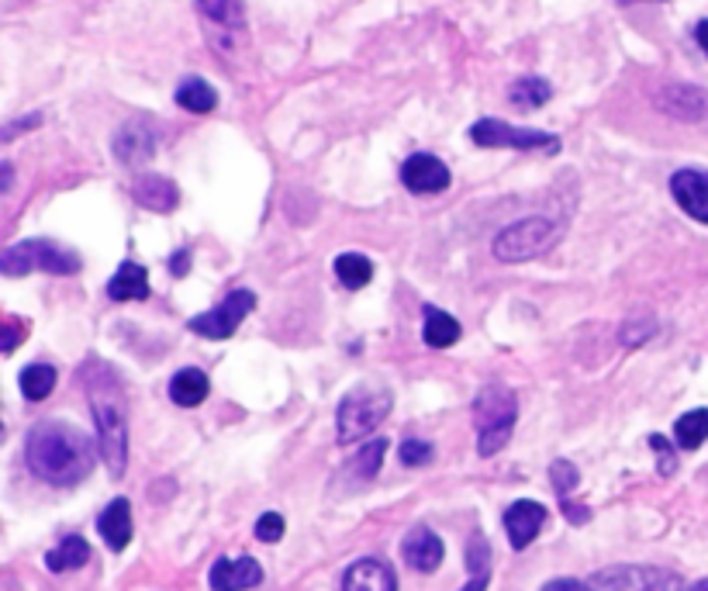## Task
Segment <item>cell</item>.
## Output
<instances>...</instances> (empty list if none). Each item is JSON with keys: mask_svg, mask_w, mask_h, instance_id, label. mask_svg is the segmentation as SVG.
I'll list each match as a JSON object with an SVG mask.
<instances>
[{"mask_svg": "<svg viewBox=\"0 0 708 591\" xmlns=\"http://www.w3.org/2000/svg\"><path fill=\"white\" fill-rule=\"evenodd\" d=\"M660 107L681 121H695V118H701L708 101L698 86H668V91L660 94Z\"/></svg>", "mask_w": 708, "mask_h": 591, "instance_id": "7402d4cb", "label": "cell"}, {"mask_svg": "<svg viewBox=\"0 0 708 591\" xmlns=\"http://www.w3.org/2000/svg\"><path fill=\"white\" fill-rule=\"evenodd\" d=\"M211 591H249L263 581V567L253 557H221L211 564Z\"/></svg>", "mask_w": 708, "mask_h": 591, "instance_id": "7c38bea8", "label": "cell"}, {"mask_svg": "<svg viewBox=\"0 0 708 591\" xmlns=\"http://www.w3.org/2000/svg\"><path fill=\"white\" fill-rule=\"evenodd\" d=\"M471 139L480 149H522V152H533V149H546V152H557L560 139L549 136V131L539 128H519V125H508L498 118H480L471 125Z\"/></svg>", "mask_w": 708, "mask_h": 591, "instance_id": "9c48e42d", "label": "cell"}, {"mask_svg": "<svg viewBox=\"0 0 708 591\" xmlns=\"http://www.w3.org/2000/svg\"><path fill=\"white\" fill-rule=\"evenodd\" d=\"M80 384L91 398V412L97 422V443L111 477H125L128 467V398L121 378L101 360L80 367Z\"/></svg>", "mask_w": 708, "mask_h": 591, "instance_id": "7a4b0ae2", "label": "cell"}, {"mask_svg": "<svg viewBox=\"0 0 708 591\" xmlns=\"http://www.w3.org/2000/svg\"><path fill=\"white\" fill-rule=\"evenodd\" d=\"M187 267H190V253H187V250H176V253H173V259H170L173 277H184V274H187Z\"/></svg>", "mask_w": 708, "mask_h": 591, "instance_id": "74e56055", "label": "cell"}, {"mask_svg": "<svg viewBox=\"0 0 708 591\" xmlns=\"http://www.w3.org/2000/svg\"><path fill=\"white\" fill-rule=\"evenodd\" d=\"M208 391H211V381H208L205 370H197V367L176 370L173 381H170V398H173V405H181V408L201 405L208 398Z\"/></svg>", "mask_w": 708, "mask_h": 591, "instance_id": "44dd1931", "label": "cell"}, {"mask_svg": "<svg viewBox=\"0 0 708 591\" xmlns=\"http://www.w3.org/2000/svg\"><path fill=\"white\" fill-rule=\"evenodd\" d=\"M397 456H402L405 467H426V464H432L436 450H432V443H426V440H405L402 450H397Z\"/></svg>", "mask_w": 708, "mask_h": 591, "instance_id": "1f68e13d", "label": "cell"}, {"mask_svg": "<svg viewBox=\"0 0 708 591\" xmlns=\"http://www.w3.org/2000/svg\"><path fill=\"white\" fill-rule=\"evenodd\" d=\"M688 591H708V578H701V581H695V584H692Z\"/></svg>", "mask_w": 708, "mask_h": 591, "instance_id": "b9f144b4", "label": "cell"}, {"mask_svg": "<svg viewBox=\"0 0 708 591\" xmlns=\"http://www.w3.org/2000/svg\"><path fill=\"white\" fill-rule=\"evenodd\" d=\"M97 533H101V540H104L115 554L125 551V546L131 543V501H128V498H115V501H111V506L101 512Z\"/></svg>", "mask_w": 708, "mask_h": 591, "instance_id": "ac0fdd59", "label": "cell"}, {"mask_svg": "<svg viewBox=\"0 0 708 591\" xmlns=\"http://www.w3.org/2000/svg\"><path fill=\"white\" fill-rule=\"evenodd\" d=\"M549 480H553V491L560 498H567L573 488L581 485V471L570 464V460H553L549 464Z\"/></svg>", "mask_w": 708, "mask_h": 591, "instance_id": "4dcf8cb0", "label": "cell"}, {"mask_svg": "<svg viewBox=\"0 0 708 591\" xmlns=\"http://www.w3.org/2000/svg\"><path fill=\"white\" fill-rule=\"evenodd\" d=\"M28 333V325L25 322H18V318H4V354H14V346L21 343V336Z\"/></svg>", "mask_w": 708, "mask_h": 591, "instance_id": "e575fe53", "label": "cell"}, {"mask_svg": "<svg viewBox=\"0 0 708 591\" xmlns=\"http://www.w3.org/2000/svg\"><path fill=\"white\" fill-rule=\"evenodd\" d=\"M343 591H397V575L387 560L363 557L343 575Z\"/></svg>", "mask_w": 708, "mask_h": 591, "instance_id": "2e32d148", "label": "cell"}, {"mask_svg": "<svg viewBox=\"0 0 708 591\" xmlns=\"http://www.w3.org/2000/svg\"><path fill=\"white\" fill-rule=\"evenodd\" d=\"M488 581H491V575H471V581L460 591H488Z\"/></svg>", "mask_w": 708, "mask_h": 591, "instance_id": "ab89813d", "label": "cell"}, {"mask_svg": "<svg viewBox=\"0 0 708 591\" xmlns=\"http://www.w3.org/2000/svg\"><path fill=\"white\" fill-rule=\"evenodd\" d=\"M588 591H688L681 575L663 571V567H629L615 564L605 571H594Z\"/></svg>", "mask_w": 708, "mask_h": 591, "instance_id": "52a82bcc", "label": "cell"}, {"mask_svg": "<svg viewBox=\"0 0 708 591\" xmlns=\"http://www.w3.org/2000/svg\"><path fill=\"white\" fill-rule=\"evenodd\" d=\"M197 14H201L208 38L218 53L232 56L235 49L246 46L249 25H246V8H242V0H197Z\"/></svg>", "mask_w": 708, "mask_h": 591, "instance_id": "ba28073f", "label": "cell"}, {"mask_svg": "<svg viewBox=\"0 0 708 591\" xmlns=\"http://www.w3.org/2000/svg\"><path fill=\"white\" fill-rule=\"evenodd\" d=\"M463 336L460 322L450 312H439V309H426V325H422V339L432 349H450L456 339Z\"/></svg>", "mask_w": 708, "mask_h": 591, "instance_id": "d4e9b609", "label": "cell"}, {"mask_svg": "<svg viewBox=\"0 0 708 591\" xmlns=\"http://www.w3.org/2000/svg\"><path fill=\"white\" fill-rule=\"evenodd\" d=\"M32 270L66 277V274L80 270V256L73 250L53 243V239H28V243H18L0 256V274L4 277H25Z\"/></svg>", "mask_w": 708, "mask_h": 591, "instance_id": "5b68a950", "label": "cell"}, {"mask_svg": "<svg viewBox=\"0 0 708 591\" xmlns=\"http://www.w3.org/2000/svg\"><path fill=\"white\" fill-rule=\"evenodd\" d=\"M557 239H560L557 222H549V218H522V222H512L495 235L491 253L501 263H525L557 246Z\"/></svg>", "mask_w": 708, "mask_h": 591, "instance_id": "8992f818", "label": "cell"}, {"mask_svg": "<svg viewBox=\"0 0 708 591\" xmlns=\"http://www.w3.org/2000/svg\"><path fill=\"white\" fill-rule=\"evenodd\" d=\"M674 440L681 450H698L708 440V408H695L688 415H681L674 426Z\"/></svg>", "mask_w": 708, "mask_h": 591, "instance_id": "f546056e", "label": "cell"}, {"mask_svg": "<svg viewBox=\"0 0 708 591\" xmlns=\"http://www.w3.org/2000/svg\"><path fill=\"white\" fill-rule=\"evenodd\" d=\"M97 450L101 443H94L83 429L62 419L35 422L25 440V460L32 474L56 488H73L91 477L97 464Z\"/></svg>", "mask_w": 708, "mask_h": 591, "instance_id": "6da1fadb", "label": "cell"}, {"mask_svg": "<svg viewBox=\"0 0 708 591\" xmlns=\"http://www.w3.org/2000/svg\"><path fill=\"white\" fill-rule=\"evenodd\" d=\"M156 152V131H152L146 121H128L118 136H115V157L125 166H142L152 160Z\"/></svg>", "mask_w": 708, "mask_h": 591, "instance_id": "e0dca14e", "label": "cell"}, {"mask_svg": "<svg viewBox=\"0 0 708 591\" xmlns=\"http://www.w3.org/2000/svg\"><path fill=\"white\" fill-rule=\"evenodd\" d=\"M650 447H653V453H657V471H660L663 477H671V474L677 471V456H674L671 440H663V436H650Z\"/></svg>", "mask_w": 708, "mask_h": 591, "instance_id": "836d02e7", "label": "cell"}, {"mask_svg": "<svg viewBox=\"0 0 708 591\" xmlns=\"http://www.w3.org/2000/svg\"><path fill=\"white\" fill-rule=\"evenodd\" d=\"M384 453H387V440H370V443L360 447V453L346 464V474H349L352 480H373V477L381 474Z\"/></svg>", "mask_w": 708, "mask_h": 591, "instance_id": "4316f807", "label": "cell"}, {"mask_svg": "<svg viewBox=\"0 0 708 591\" xmlns=\"http://www.w3.org/2000/svg\"><path fill=\"white\" fill-rule=\"evenodd\" d=\"M671 194L695 222L708 225V170H677L671 177Z\"/></svg>", "mask_w": 708, "mask_h": 591, "instance_id": "4fadbf2b", "label": "cell"}, {"mask_svg": "<svg viewBox=\"0 0 708 591\" xmlns=\"http://www.w3.org/2000/svg\"><path fill=\"white\" fill-rule=\"evenodd\" d=\"M549 97H553V83L543 77H522L508 86V101L515 107H525V112H536V107H543Z\"/></svg>", "mask_w": 708, "mask_h": 591, "instance_id": "484cf974", "label": "cell"}, {"mask_svg": "<svg viewBox=\"0 0 708 591\" xmlns=\"http://www.w3.org/2000/svg\"><path fill=\"white\" fill-rule=\"evenodd\" d=\"M543 591H588V584H581L578 578H553L543 584Z\"/></svg>", "mask_w": 708, "mask_h": 591, "instance_id": "8d00e7d4", "label": "cell"}, {"mask_svg": "<svg viewBox=\"0 0 708 591\" xmlns=\"http://www.w3.org/2000/svg\"><path fill=\"white\" fill-rule=\"evenodd\" d=\"M136 201L149 211L166 215L181 205V187L166 177H160V173H142L139 184H136Z\"/></svg>", "mask_w": 708, "mask_h": 591, "instance_id": "ffe728a7", "label": "cell"}, {"mask_svg": "<svg viewBox=\"0 0 708 591\" xmlns=\"http://www.w3.org/2000/svg\"><path fill=\"white\" fill-rule=\"evenodd\" d=\"M283 530H287V522H283V515H277V512H263V515L256 519V540H259V543H280V540H283Z\"/></svg>", "mask_w": 708, "mask_h": 591, "instance_id": "d6a6232c", "label": "cell"}, {"mask_svg": "<svg viewBox=\"0 0 708 591\" xmlns=\"http://www.w3.org/2000/svg\"><path fill=\"white\" fill-rule=\"evenodd\" d=\"M695 38H698V46H701L705 56H708V21H698V25H695Z\"/></svg>", "mask_w": 708, "mask_h": 591, "instance_id": "60d3db41", "label": "cell"}, {"mask_svg": "<svg viewBox=\"0 0 708 591\" xmlns=\"http://www.w3.org/2000/svg\"><path fill=\"white\" fill-rule=\"evenodd\" d=\"M336 277H339V283H346L349 291H360L373 280V263L363 253H343L336 259Z\"/></svg>", "mask_w": 708, "mask_h": 591, "instance_id": "f1b7e54d", "label": "cell"}, {"mask_svg": "<svg viewBox=\"0 0 708 591\" xmlns=\"http://www.w3.org/2000/svg\"><path fill=\"white\" fill-rule=\"evenodd\" d=\"M35 125H42V115H28L25 121H18V125H8V128H4V142H11V139L18 136L21 128H35Z\"/></svg>", "mask_w": 708, "mask_h": 591, "instance_id": "f35d334b", "label": "cell"}, {"mask_svg": "<svg viewBox=\"0 0 708 591\" xmlns=\"http://www.w3.org/2000/svg\"><path fill=\"white\" fill-rule=\"evenodd\" d=\"M176 104L190 115H208L218 107V91L205 77H187L181 86H176Z\"/></svg>", "mask_w": 708, "mask_h": 591, "instance_id": "603a6c76", "label": "cell"}, {"mask_svg": "<svg viewBox=\"0 0 708 591\" xmlns=\"http://www.w3.org/2000/svg\"><path fill=\"white\" fill-rule=\"evenodd\" d=\"M111 301H146L149 298V270L136 259H125L118 274L107 280Z\"/></svg>", "mask_w": 708, "mask_h": 591, "instance_id": "d6986e66", "label": "cell"}, {"mask_svg": "<svg viewBox=\"0 0 708 591\" xmlns=\"http://www.w3.org/2000/svg\"><path fill=\"white\" fill-rule=\"evenodd\" d=\"M546 515L549 512H546V506H539V501H515V506H508L504 533H508V543H512V551H525V546L539 536Z\"/></svg>", "mask_w": 708, "mask_h": 591, "instance_id": "5bb4252c", "label": "cell"}, {"mask_svg": "<svg viewBox=\"0 0 708 591\" xmlns=\"http://www.w3.org/2000/svg\"><path fill=\"white\" fill-rule=\"evenodd\" d=\"M519 419V398L512 387L488 384L474 398V426H477V453L495 456L508 447Z\"/></svg>", "mask_w": 708, "mask_h": 591, "instance_id": "3957f363", "label": "cell"}, {"mask_svg": "<svg viewBox=\"0 0 708 591\" xmlns=\"http://www.w3.org/2000/svg\"><path fill=\"white\" fill-rule=\"evenodd\" d=\"M564 515H567L573 525H581V522H588V519H591V509H584V506H578V501L564 498Z\"/></svg>", "mask_w": 708, "mask_h": 591, "instance_id": "d590c367", "label": "cell"}, {"mask_svg": "<svg viewBox=\"0 0 708 591\" xmlns=\"http://www.w3.org/2000/svg\"><path fill=\"white\" fill-rule=\"evenodd\" d=\"M394 408V394L381 387H357L339 402L336 412V436L339 443H360L363 436L378 429Z\"/></svg>", "mask_w": 708, "mask_h": 591, "instance_id": "277c9868", "label": "cell"}, {"mask_svg": "<svg viewBox=\"0 0 708 591\" xmlns=\"http://www.w3.org/2000/svg\"><path fill=\"white\" fill-rule=\"evenodd\" d=\"M402 184L411 194H442L450 187V166L432 152H415L402 166Z\"/></svg>", "mask_w": 708, "mask_h": 591, "instance_id": "8fae6325", "label": "cell"}, {"mask_svg": "<svg viewBox=\"0 0 708 591\" xmlns=\"http://www.w3.org/2000/svg\"><path fill=\"white\" fill-rule=\"evenodd\" d=\"M256 309V294L253 291H232L218 309L197 315L187 322L190 333H197L201 339H232L239 333V325L246 322V315Z\"/></svg>", "mask_w": 708, "mask_h": 591, "instance_id": "30bf717a", "label": "cell"}, {"mask_svg": "<svg viewBox=\"0 0 708 591\" xmlns=\"http://www.w3.org/2000/svg\"><path fill=\"white\" fill-rule=\"evenodd\" d=\"M86 560H91V543H86L83 536H66L56 551L46 554V567L56 575L62 571H77V567H83Z\"/></svg>", "mask_w": 708, "mask_h": 591, "instance_id": "cb8c5ba5", "label": "cell"}, {"mask_svg": "<svg viewBox=\"0 0 708 591\" xmlns=\"http://www.w3.org/2000/svg\"><path fill=\"white\" fill-rule=\"evenodd\" d=\"M56 387V367L49 363H32L21 370V394H25L28 402H46Z\"/></svg>", "mask_w": 708, "mask_h": 591, "instance_id": "83f0119b", "label": "cell"}, {"mask_svg": "<svg viewBox=\"0 0 708 591\" xmlns=\"http://www.w3.org/2000/svg\"><path fill=\"white\" fill-rule=\"evenodd\" d=\"M402 554L408 567H415V571H422V575H432L442 564V557H446V546H442V540L429 530V525H415V530H408L402 540Z\"/></svg>", "mask_w": 708, "mask_h": 591, "instance_id": "9a60e30c", "label": "cell"}]
</instances>
